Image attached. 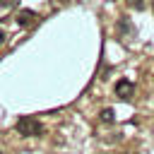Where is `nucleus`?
<instances>
[{"instance_id": "obj_1", "label": "nucleus", "mask_w": 154, "mask_h": 154, "mask_svg": "<svg viewBox=\"0 0 154 154\" xmlns=\"http://www.w3.org/2000/svg\"><path fill=\"white\" fill-rule=\"evenodd\" d=\"M14 128H17V132H19L22 137H38V135L43 132V125H41L34 116H22Z\"/></svg>"}, {"instance_id": "obj_2", "label": "nucleus", "mask_w": 154, "mask_h": 154, "mask_svg": "<svg viewBox=\"0 0 154 154\" xmlns=\"http://www.w3.org/2000/svg\"><path fill=\"white\" fill-rule=\"evenodd\" d=\"M116 96L123 99V101H130L135 96V84L130 79H118L116 82Z\"/></svg>"}, {"instance_id": "obj_3", "label": "nucleus", "mask_w": 154, "mask_h": 154, "mask_svg": "<svg viewBox=\"0 0 154 154\" xmlns=\"http://www.w3.org/2000/svg\"><path fill=\"white\" fill-rule=\"evenodd\" d=\"M34 19H36V12H34V10H19L17 17H14V22H17L19 26H29Z\"/></svg>"}, {"instance_id": "obj_4", "label": "nucleus", "mask_w": 154, "mask_h": 154, "mask_svg": "<svg viewBox=\"0 0 154 154\" xmlns=\"http://www.w3.org/2000/svg\"><path fill=\"white\" fill-rule=\"evenodd\" d=\"M118 31H120V34H130V31H132V26H130V22H128L125 17L118 22Z\"/></svg>"}, {"instance_id": "obj_5", "label": "nucleus", "mask_w": 154, "mask_h": 154, "mask_svg": "<svg viewBox=\"0 0 154 154\" xmlns=\"http://www.w3.org/2000/svg\"><path fill=\"white\" fill-rule=\"evenodd\" d=\"M101 120H103V123H111V120H113V108H103V111H101Z\"/></svg>"}, {"instance_id": "obj_6", "label": "nucleus", "mask_w": 154, "mask_h": 154, "mask_svg": "<svg viewBox=\"0 0 154 154\" xmlns=\"http://www.w3.org/2000/svg\"><path fill=\"white\" fill-rule=\"evenodd\" d=\"M128 5L132 10H144V0H128Z\"/></svg>"}, {"instance_id": "obj_7", "label": "nucleus", "mask_w": 154, "mask_h": 154, "mask_svg": "<svg viewBox=\"0 0 154 154\" xmlns=\"http://www.w3.org/2000/svg\"><path fill=\"white\" fill-rule=\"evenodd\" d=\"M19 0H0V7H14Z\"/></svg>"}, {"instance_id": "obj_8", "label": "nucleus", "mask_w": 154, "mask_h": 154, "mask_svg": "<svg viewBox=\"0 0 154 154\" xmlns=\"http://www.w3.org/2000/svg\"><path fill=\"white\" fill-rule=\"evenodd\" d=\"M2 43H5V31L0 29V46H2Z\"/></svg>"}, {"instance_id": "obj_9", "label": "nucleus", "mask_w": 154, "mask_h": 154, "mask_svg": "<svg viewBox=\"0 0 154 154\" xmlns=\"http://www.w3.org/2000/svg\"><path fill=\"white\" fill-rule=\"evenodd\" d=\"M125 154H135V152H125Z\"/></svg>"}, {"instance_id": "obj_10", "label": "nucleus", "mask_w": 154, "mask_h": 154, "mask_svg": "<svg viewBox=\"0 0 154 154\" xmlns=\"http://www.w3.org/2000/svg\"><path fill=\"white\" fill-rule=\"evenodd\" d=\"M0 154H2V152H0Z\"/></svg>"}]
</instances>
